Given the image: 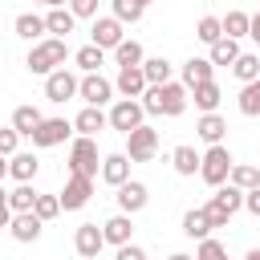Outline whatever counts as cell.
<instances>
[{"label":"cell","instance_id":"22","mask_svg":"<svg viewBox=\"0 0 260 260\" xmlns=\"http://www.w3.org/2000/svg\"><path fill=\"white\" fill-rule=\"evenodd\" d=\"M171 167H175V175H183V179L199 175V150H195L191 142L175 146V150H171Z\"/></svg>","mask_w":260,"mask_h":260},{"label":"cell","instance_id":"44","mask_svg":"<svg viewBox=\"0 0 260 260\" xmlns=\"http://www.w3.org/2000/svg\"><path fill=\"white\" fill-rule=\"evenodd\" d=\"M244 211H248V215H256V219H260V183H256V187H248V191H244Z\"/></svg>","mask_w":260,"mask_h":260},{"label":"cell","instance_id":"25","mask_svg":"<svg viewBox=\"0 0 260 260\" xmlns=\"http://www.w3.org/2000/svg\"><path fill=\"white\" fill-rule=\"evenodd\" d=\"M215 77V65L207 61V57H191V61H183V85L191 89V85H199V81H211Z\"/></svg>","mask_w":260,"mask_h":260},{"label":"cell","instance_id":"47","mask_svg":"<svg viewBox=\"0 0 260 260\" xmlns=\"http://www.w3.org/2000/svg\"><path fill=\"white\" fill-rule=\"evenodd\" d=\"M248 37L260 45V12H248Z\"/></svg>","mask_w":260,"mask_h":260},{"label":"cell","instance_id":"45","mask_svg":"<svg viewBox=\"0 0 260 260\" xmlns=\"http://www.w3.org/2000/svg\"><path fill=\"white\" fill-rule=\"evenodd\" d=\"M118 260H146V252H142L138 244L126 240V244H118Z\"/></svg>","mask_w":260,"mask_h":260},{"label":"cell","instance_id":"18","mask_svg":"<svg viewBox=\"0 0 260 260\" xmlns=\"http://www.w3.org/2000/svg\"><path fill=\"white\" fill-rule=\"evenodd\" d=\"M98 175H102V183H110V187L126 183V179H130V158H126V150L106 154V158H102V167H98Z\"/></svg>","mask_w":260,"mask_h":260},{"label":"cell","instance_id":"50","mask_svg":"<svg viewBox=\"0 0 260 260\" xmlns=\"http://www.w3.org/2000/svg\"><path fill=\"white\" fill-rule=\"evenodd\" d=\"M53 4H69V0H49V8H53Z\"/></svg>","mask_w":260,"mask_h":260},{"label":"cell","instance_id":"7","mask_svg":"<svg viewBox=\"0 0 260 260\" xmlns=\"http://www.w3.org/2000/svg\"><path fill=\"white\" fill-rule=\"evenodd\" d=\"M106 122H110V130H134L138 122H146V110H142V102L138 98H118L110 110H106Z\"/></svg>","mask_w":260,"mask_h":260},{"label":"cell","instance_id":"28","mask_svg":"<svg viewBox=\"0 0 260 260\" xmlns=\"http://www.w3.org/2000/svg\"><path fill=\"white\" fill-rule=\"evenodd\" d=\"M236 106H240V114H244V118H260V77H252V81H244V85H240Z\"/></svg>","mask_w":260,"mask_h":260},{"label":"cell","instance_id":"36","mask_svg":"<svg viewBox=\"0 0 260 260\" xmlns=\"http://www.w3.org/2000/svg\"><path fill=\"white\" fill-rule=\"evenodd\" d=\"M32 199H37V187L32 183H16L8 191V207L12 211H32Z\"/></svg>","mask_w":260,"mask_h":260},{"label":"cell","instance_id":"10","mask_svg":"<svg viewBox=\"0 0 260 260\" xmlns=\"http://www.w3.org/2000/svg\"><path fill=\"white\" fill-rule=\"evenodd\" d=\"M89 195H93V179H89V175H77V171H69V179H65V191H61L57 199H61V211H81V207L89 203Z\"/></svg>","mask_w":260,"mask_h":260},{"label":"cell","instance_id":"4","mask_svg":"<svg viewBox=\"0 0 260 260\" xmlns=\"http://www.w3.org/2000/svg\"><path fill=\"white\" fill-rule=\"evenodd\" d=\"M232 150L223 146V142H211L203 154H199V179L207 183V187H219V183H228V171H232Z\"/></svg>","mask_w":260,"mask_h":260},{"label":"cell","instance_id":"3","mask_svg":"<svg viewBox=\"0 0 260 260\" xmlns=\"http://www.w3.org/2000/svg\"><path fill=\"white\" fill-rule=\"evenodd\" d=\"M244 207V191L236 187V183H219L215 187V195L203 203V211H207V219H211V228H228L232 223V215Z\"/></svg>","mask_w":260,"mask_h":260},{"label":"cell","instance_id":"48","mask_svg":"<svg viewBox=\"0 0 260 260\" xmlns=\"http://www.w3.org/2000/svg\"><path fill=\"white\" fill-rule=\"evenodd\" d=\"M8 179V154H0V183Z\"/></svg>","mask_w":260,"mask_h":260},{"label":"cell","instance_id":"51","mask_svg":"<svg viewBox=\"0 0 260 260\" xmlns=\"http://www.w3.org/2000/svg\"><path fill=\"white\" fill-rule=\"evenodd\" d=\"M32 4H49V0H32Z\"/></svg>","mask_w":260,"mask_h":260},{"label":"cell","instance_id":"32","mask_svg":"<svg viewBox=\"0 0 260 260\" xmlns=\"http://www.w3.org/2000/svg\"><path fill=\"white\" fill-rule=\"evenodd\" d=\"M41 118H45V114H41L37 106H16V110H12V126H16V134H20V138H28V134L37 130V122H41Z\"/></svg>","mask_w":260,"mask_h":260},{"label":"cell","instance_id":"26","mask_svg":"<svg viewBox=\"0 0 260 260\" xmlns=\"http://www.w3.org/2000/svg\"><path fill=\"white\" fill-rule=\"evenodd\" d=\"M187 93L195 98V106H199V110H219V102H223V89L215 85V77H211V81H199V85H191Z\"/></svg>","mask_w":260,"mask_h":260},{"label":"cell","instance_id":"35","mask_svg":"<svg viewBox=\"0 0 260 260\" xmlns=\"http://www.w3.org/2000/svg\"><path fill=\"white\" fill-rule=\"evenodd\" d=\"M232 73H236L240 85L252 81V77H260V53H240V57L232 61Z\"/></svg>","mask_w":260,"mask_h":260},{"label":"cell","instance_id":"17","mask_svg":"<svg viewBox=\"0 0 260 260\" xmlns=\"http://www.w3.org/2000/svg\"><path fill=\"white\" fill-rule=\"evenodd\" d=\"M37 171H41V158H37L32 150H12V154H8V179H16V183H32Z\"/></svg>","mask_w":260,"mask_h":260},{"label":"cell","instance_id":"8","mask_svg":"<svg viewBox=\"0 0 260 260\" xmlns=\"http://www.w3.org/2000/svg\"><path fill=\"white\" fill-rule=\"evenodd\" d=\"M77 98H81L85 106H110V102H114V81L93 69V73H85V77L77 81Z\"/></svg>","mask_w":260,"mask_h":260},{"label":"cell","instance_id":"31","mask_svg":"<svg viewBox=\"0 0 260 260\" xmlns=\"http://www.w3.org/2000/svg\"><path fill=\"white\" fill-rule=\"evenodd\" d=\"M73 61H77V69H81V73H93V69H102V65H106V49L89 41V45H81V49L73 53Z\"/></svg>","mask_w":260,"mask_h":260},{"label":"cell","instance_id":"2","mask_svg":"<svg viewBox=\"0 0 260 260\" xmlns=\"http://www.w3.org/2000/svg\"><path fill=\"white\" fill-rule=\"evenodd\" d=\"M65 57H69V45H65V37H41V41H32V49H28V57H24V65H28V73H53L57 65H65Z\"/></svg>","mask_w":260,"mask_h":260},{"label":"cell","instance_id":"34","mask_svg":"<svg viewBox=\"0 0 260 260\" xmlns=\"http://www.w3.org/2000/svg\"><path fill=\"white\" fill-rule=\"evenodd\" d=\"M228 183H236L240 191H248V187H256V183H260V167H252V162H232Z\"/></svg>","mask_w":260,"mask_h":260},{"label":"cell","instance_id":"23","mask_svg":"<svg viewBox=\"0 0 260 260\" xmlns=\"http://www.w3.org/2000/svg\"><path fill=\"white\" fill-rule=\"evenodd\" d=\"M106 126H110V122H106V110H102V106H85V110L73 118V130H77V134H89V138H93L98 130H106Z\"/></svg>","mask_w":260,"mask_h":260},{"label":"cell","instance_id":"15","mask_svg":"<svg viewBox=\"0 0 260 260\" xmlns=\"http://www.w3.org/2000/svg\"><path fill=\"white\" fill-rule=\"evenodd\" d=\"M122 37H126V32H122V20H118V16H93V28H89V41H93V45H102V49L110 53Z\"/></svg>","mask_w":260,"mask_h":260},{"label":"cell","instance_id":"43","mask_svg":"<svg viewBox=\"0 0 260 260\" xmlns=\"http://www.w3.org/2000/svg\"><path fill=\"white\" fill-rule=\"evenodd\" d=\"M69 12L77 20H93L98 16V0H69Z\"/></svg>","mask_w":260,"mask_h":260},{"label":"cell","instance_id":"33","mask_svg":"<svg viewBox=\"0 0 260 260\" xmlns=\"http://www.w3.org/2000/svg\"><path fill=\"white\" fill-rule=\"evenodd\" d=\"M110 53H114V61H118V65H142V57H146V53H142V45H138V41H130V37H122Z\"/></svg>","mask_w":260,"mask_h":260},{"label":"cell","instance_id":"39","mask_svg":"<svg viewBox=\"0 0 260 260\" xmlns=\"http://www.w3.org/2000/svg\"><path fill=\"white\" fill-rule=\"evenodd\" d=\"M195 37H199L203 45L219 41V37H223V24H219V16H199V24H195Z\"/></svg>","mask_w":260,"mask_h":260},{"label":"cell","instance_id":"5","mask_svg":"<svg viewBox=\"0 0 260 260\" xmlns=\"http://www.w3.org/2000/svg\"><path fill=\"white\" fill-rule=\"evenodd\" d=\"M154 154H158V130H150L146 122L126 130V158L130 162H150Z\"/></svg>","mask_w":260,"mask_h":260},{"label":"cell","instance_id":"41","mask_svg":"<svg viewBox=\"0 0 260 260\" xmlns=\"http://www.w3.org/2000/svg\"><path fill=\"white\" fill-rule=\"evenodd\" d=\"M195 256H199V260H219V256H228V248H223L219 240L203 236V240H195Z\"/></svg>","mask_w":260,"mask_h":260},{"label":"cell","instance_id":"12","mask_svg":"<svg viewBox=\"0 0 260 260\" xmlns=\"http://www.w3.org/2000/svg\"><path fill=\"white\" fill-rule=\"evenodd\" d=\"M118 195V211H130V215H138L146 203H150V191H146V183H138V179H126V183H118L114 187Z\"/></svg>","mask_w":260,"mask_h":260},{"label":"cell","instance_id":"46","mask_svg":"<svg viewBox=\"0 0 260 260\" xmlns=\"http://www.w3.org/2000/svg\"><path fill=\"white\" fill-rule=\"evenodd\" d=\"M8 219H12V207H8V191L0 183V228H8Z\"/></svg>","mask_w":260,"mask_h":260},{"label":"cell","instance_id":"37","mask_svg":"<svg viewBox=\"0 0 260 260\" xmlns=\"http://www.w3.org/2000/svg\"><path fill=\"white\" fill-rule=\"evenodd\" d=\"M114 4V16L122 20V24H138L142 20V12H146V4L142 0H110Z\"/></svg>","mask_w":260,"mask_h":260},{"label":"cell","instance_id":"49","mask_svg":"<svg viewBox=\"0 0 260 260\" xmlns=\"http://www.w3.org/2000/svg\"><path fill=\"white\" fill-rule=\"evenodd\" d=\"M248 260H260V248H252V252H248Z\"/></svg>","mask_w":260,"mask_h":260},{"label":"cell","instance_id":"21","mask_svg":"<svg viewBox=\"0 0 260 260\" xmlns=\"http://www.w3.org/2000/svg\"><path fill=\"white\" fill-rule=\"evenodd\" d=\"M195 134H199V142H223V134H228V122L215 114V110H203V118L195 122Z\"/></svg>","mask_w":260,"mask_h":260},{"label":"cell","instance_id":"9","mask_svg":"<svg viewBox=\"0 0 260 260\" xmlns=\"http://www.w3.org/2000/svg\"><path fill=\"white\" fill-rule=\"evenodd\" d=\"M69 134H73V122H65V118H41L28 138H32L37 150H49V146H61Z\"/></svg>","mask_w":260,"mask_h":260},{"label":"cell","instance_id":"14","mask_svg":"<svg viewBox=\"0 0 260 260\" xmlns=\"http://www.w3.org/2000/svg\"><path fill=\"white\" fill-rule=\"evenodd\" d=\"M106 248V236H102V223H81L77 232H73V252L77 256H85V260H93L98 252Z\"/></svg>","mask_w":260,"mask_h":260},{"label":"cell","instance_id":"16","mask_svg":"<svg viewBox=\"0 0 260 260\" xmlns=\"http://www.w3.org/2000/svg\"><path fill=\"white\" fill-rule=\"evenodd\" d=\"M142 89H146V73H142V65H118L114 93H122V98H138Z\"/></svg>","mask_w":260,"mask_h":260},{"label":"cell","instance_id":"13","mask_svg":"<svg viewBox=\"0 0 260 260\" xmlns=\"http://www.w3.org/2000/svg\"><path fill=\"white\" fill-rule=\"evenodd\" d=\"M8 228H12V240H16V244H37V240H41L45 219H41L37 211H12Z\"/></svg>","mask_w":260,"mask_h":260},{"label":"cell","instance_id":"38","mask_svg":"<svg viewBox=\"0 0 260 260\" xmlns=\"http://www.w3.org/2000/svg\"><path fill=\"white\" fill-rule=\"evenodd\" d=\"M219 24H223V37H248V12H240V8H232L228 16H219Z\"/></svg>","mask_w":260,"mask_h":260},{"label":"cell","instance_id":"24","mask_svg":"<svg viewBox=\"0 0 260 260\" xmlns=\"http://www.w3.org/2000/svg\"><path fill=\"white\" fill-rule=\"evenodd\" d=\"M12 28H16V37H20V41H28V45H32V41H41V37H45V16H37V12H20V16L12 20Z\"/></svg>","mask_w":260,"mask_h":260},{"label":"cell","instance_id":"19","mask_svg":"<svg viewBox=\"0 0 260 260\" xmlns=\"http://www.w3.org/2000/svg\"><path fill=\"white\" fill-rule=\"evenodd\" d=\"M102 236H106V244H126L130 236H134V215L130 211H118V215H110L106 223H102Z\"/></svg>","mask_w":260,"mask_h":260},{"label":"cell","instance_id":"11","mask_svg":"<svg viewBox=\"0 0 260 260\" xmlns=\"http://www.w3.org/2000/svg\"><path fill=\"white\" fill-rule=\"evenodd\" d=\"M77 81H81V77H73L65 65H57L53 73H45V98L57 102V106H65L69 98H77Z\"/></svg>","mask_w":260,"mask_h":260},{"label":"cell","instance_id":"52","mask_svg":"<svg viewBox=\"0 0 260 260\" xmlns=\"http://www.w3.org/2000/svg\"><path fill=\"white\" fill-rule=\"evenodd\" d=\"M142 4H150V0H142Z\"/></svg>","mask_w":260,"mask_h":260},{"label":"cell","instance_id":"20","mask_svg":"<svg viewBox=\"0 0 260 260\" xmlns=\"http://www.w3.org/2000/svg\"><path fill=\"white\" fill-rule=\"evenodd\" d=\"M73 24H77V16L69 12V4H53L45 12V32H53V37H69Z\"/></svg>","mask_w":260,"mask_h":260},{"label":"cell","instance_id":"29","mask_svg":"<svg viewBox=\"0 0 260 260\" xmlns=\"http://www.w3.org/2000/svg\"><path fill=\"white\" fill-rule=\"evenodd\" d=\"M207 49H211V53H207L211 65H232V61L240 57V41H236V37H219V41H211Z\"/></svg>","mask_w":260,"mask_h":260},{"label":"cell","instance_id":"30","mask_svg":"<svg viewBox=\"0 0 260 260\" xmlns=\"http://www.w3.org/2000/svg\"><path fill=\"white\" fill-rule=\"evenodd\" d=\"M142 73H146V85H162L175 77V65L167 57H142Z\"/></svg>","mask_w":260,"mask_h":260},{"label":"cell","instance_id":"40","mask_svg":"<svg viewBox=\"0 0 260 260\" xmlns=\"http://www.w3.org/2000/svg\"><path fill=\"white\" fill-rule=\"evenodd\" d=\"M32 211H37V215L49 223V219H57V215H61V199H57V195H41V191H37V199H32Z\"/></svg>","mask_w":260,"mask_h":260},{"label":"cell","instance_id":"42","mask_svg":"<svg viewBox=\"0 0 260 260\" xmlns=\"http://www.w3.org/2000/svg\"><path fill=\"white\" fill-rule=\"evenodd\" d=\"M12 150H20V134L16 126H0V154H12Z\"/></svg>","mask_w":260,"mask_h":260},{"label":"cell","instance_id":"6","mask_svg":"<svg viewBox=\"0 0 260 260\" xmlns=\"http://www.w3.org/2000/svg\"><path fill=\"white\" fill-rule=\"evenodd\" d=\"M98 167H102V158H98V142H93L89 134H77L73 146H69V171L98 179Z\"/></svg>","mask_w":260,"mask_h":260},{"label":"cell","instance_id":"1","mask_svg":"<svg viewBox=\"0 0 260 260\" xmlns=\"http://www.w3.org/2000/svg\"><path fill=\"white\" fill-rule=\"evenodd\" d=\"M138 102H142V110L146 114H167V118H179L183 110H187V102H191V93H187V85L183 81H162V85H146L142 93H138Z\"/></svg>","mask_w":260,"mask_h":260},{"label":"cell","instance_id":"27","mask_svg":"<svg viewBox=\"0 0 260 260\" xmlns=\"http://www.w3.org/2000/svg\"><path fill=\"white\" fill-rule=\"evenodd\" d=\"M215 228H211V219H207V211L203 207H191V211H183V236H191V240H203V236H211Z\"/></svg>","mask_w":260,"mask_h":260}]
</instances>
